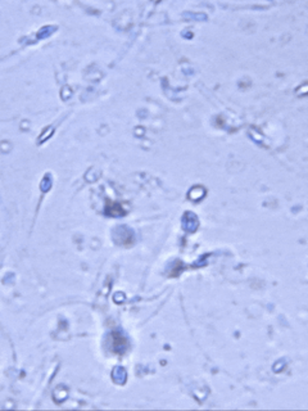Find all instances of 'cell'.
<instances>
[{
    "mask_svg": "<svg viewBox=\"0 0 308 411\" xmlns=\"http://www.w3.org/2000/svg\"><path fill=\"white\" fill-rule=\"evenodd\" d=\"M184 225H185V229L189 230V232H194V230L197 229V226H198V220H197V217L194 216V215L191 214H188L186 216L184 217Z\"/></svg>",
    "mask_w": 308,
    "mask_h": 411,
    "instance_id": "1",
    "label": "cell"
}]
</instances>
